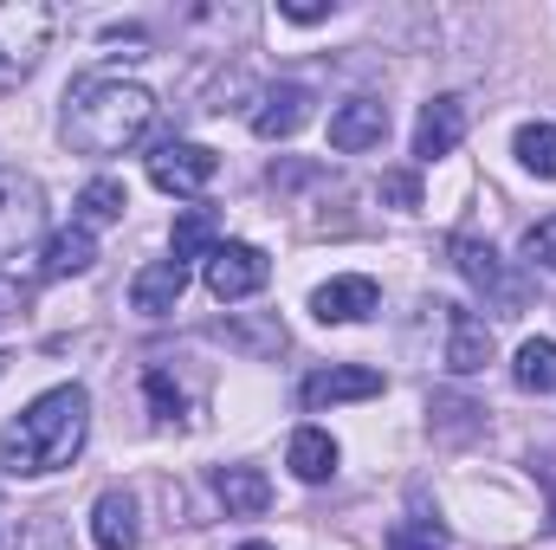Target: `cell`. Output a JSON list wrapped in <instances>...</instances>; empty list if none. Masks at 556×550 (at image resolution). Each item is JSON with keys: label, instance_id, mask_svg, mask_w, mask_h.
Returning <instances> with one entry per match:
<instances>
[{"label": "cell", "instance_id": "obj_1", "mask_svg": "<svg viewBox=\"0 0 556 550\" xmlns=\"http://www.w3.org/2000/svg\"><path fill=\"white\" fill-rule=\"evenodd\" d=\"M85 434H91V396L78 383H59L0 427V466L13 479H46L85 453Z\"/></svg>", "mask_w": 556, "mask_h": 550}, {"label": "cell", "instance_id": "obj_20", "mask_svg": "<svg viewBox=\"0 0 556 550\" xmlns=\"http://www.w3.org/2000/svg\"><path fill=\"white\" fill-rule=\"evenodd\" d=\"M124 208H130V188L117 182V175H98V182H85V195H78V227L91 234V227H111V221H124Z\"/></svg>", "mask_w": 556, "mask_h": 550}, {"label": "cell", "instance_id": "obj_26", "mask_svg": "<svg viewBox=\"0 0 556 550\" xmlns=\"http://www.w3.org/2000/svg\"><path fill=\"white\" fill-rule=\"evenodd\" d=\"M382 201H395V208H420V175H408V168L382 175Z\"/></svg>", "mask_w": 556, "mask_h": 550}, {"label": "cell", "instance_id": "obj_19", "mask_svg": "<svg viewBox=\"0 0 556 550\" xmlns=\"http://www.w3.org/2000/svg\"><path fill=\"white\" fill-rule=\"evenodd\" d=\"M285 460H291V473H298L304 486H324V479L337 473V460H343V453H337V440H330L324 427H298Z\"/></svg>", "mask_w": 556, "mask_h": 550}, {"label": "cell", "instance_id": "obj_10", "mask_svg": "<svg viewBox=\"0 0 556 550\" xmlns=\"http://www.w3.org/2000/svg\"><path fill=\"white\" fill-rule=\"evenodd\" d=\"M382 137H389V104L382 98H350V104L330 111V149L363 155V149H376Z\"/></svg>", "mask_w": 556, "mask_h": 550}, {"label": "cell", "instance_id": "obj_17", "mask_svg": "<svg viewBox=\"0 0 556 550\" xmlns=\"http://www.w3.org/2000/svg\"><path fill=\"white\" fill-rule=\"evenodd\" d=\"M168 247H175L168 260H181V266H188V260H207V253L220 247V214H214V208H181L175 227H168Z\"/></svg>", "mask_w": 556, "mask_h": 550}, {"label": "cell", "instance_id": "obj_12", "mask_svg": "<svg viewBox=\"0 0 556 550\" xmlns=\"http://www.w3.org/2000/svg\"><path fill=\"white\" fill-rule=\"evenodd\" d=\"M311 91L304 85H273L266 98H260V111H253V137H266V142H285V137H298L304 124H311Z\"/></svg>", "mask_w": 556, "mask_h": 550}, {"label": "cell", "instance_id": "obj_27", "mask_svg": "<svg viewBox=\"0 0 556 550\" xmlns=\"http://www.w3.org/2000/svg\"><path fill=\"white\" fill-rule=\"evenodd\" d=\"M389 550H440V532H433V525H402V532L389 538Z\"/></svg>", "mask_w": 556, "mask_h": 550}, {"label": "cell", "instance_id": "obj_18", "mask_svg": "<svg viewBox=\"0 0 556 550\" xmlns=\"http://www.w3.org/2000/svg\"><path fill=\"white\" fill-rule=\"evenodd\" d=\"M91 260H98V240L72 221V227H59L52 240H46V253H39V273L46 278H72V273H91Z\"/></svg>", "mask_w": 556, "mask_h": 550}, {"label": "cell", "instance_id": "obj_9", "mask_svg": "<svg viewBox=\"0 0 556 550\" xmlns=\"http://www.w3.org/2000/svg\"><path fill=\"white\" fill-rule=\"evenodd\" d=\"M369 396H382V370H363V363L317 370V376H304V389H298V402L311 414L337 409V402H369Z\"/></svg>", "mask_w": 556, "mask_h": 550}, {"label": "cell", "instance_id": "obj_5", "mask_svg": "<svg viewBox=\"0 0 556 550\" xmlns=\"http://www.w3.org/2000/svg\"><path fill=\"white\" fill-rule=\"evenodd\" d=\"M266 278H273V260H266L260 247H247V240H220V247L207 253V291H214L220 304H240V298L266 291Z\"/></svg>", "mask_w": 556, "mask_h": 550}, {"label": "cell", "instance_id": "obj_22", "mask_svg": "<svg viewBox=\"0 0 556 550\" xmlns=\"http://www.w3.org/2000/svg\"><path fill=\"white\" fill-rule=\"evenodd\" d=\"M511 149H518V162H525L531 175H544V182H556V124H525Z\"/></svg>", "mask_w": 556, "mask_h": 550}, {"label": "cell", "instance_id": "obj_4", "mask_svg": "<svg viewBox=\"0 0 556 550\" xmlns=\"http://www.w3.org/2000/svg\"><path fill=\"white\" fill-rule=\"evenodd\" d=\"M39 234H46V195H39V182L20 175V168H0V266L26 260Z\"/></svg>", "mask_w": 556, "mask_h": 550}, {"label": "cell", "instance_id": "obj_23", "mask_svg": "<svg viewBox=\"0 0 556 550\" xmlns=\"http://www.w3.org/2000/svg\"><path fill=\"white\" fill-rule=\"evenodd\" d=\"M525 260L544 266V273H556V214H544L538 227H525Z\"/></svg>", "mask_w": 556, "mask_h": 550}, {"label": "cell", "instance_id": "obj_28", "mask_svg": "<svg viewBox=\"0 0 556 550\" xmlns=\"http://www.w3.org/2000/svg\"><path fill=\"white\" fill-rule=\"evenodd\" d=\"M278 13H285V20H298V26H317V20H330V7H304V0H285Z\"/></svg>", "mask_w": 556, "mask_h": 550}, {"label": "cell", "instance_id": "obj_15", "mask_svg": "<svg viewBox=\"0 0 556 550\" xmlns=\"http://www.w3.org/2000/svg\"><path fill=\"white\" fill-rule=\"evenodd\" d=\"M214 499L227 505V518H260L273 505V479L260 466H214Z\"/></svg>", "mask_w": 556, "mask_h": 550}, {"label": "cell", "instance_id": "obj_6", "mask_svg": "<svg viewBox=\"0 0 556 550\" xmlns=\"http://www.w3.org/2000/svg\"><path fill=\"white\" fill-rule=\"evenodd\" d=\"M46 33H52V13L46 7H0V85L26 78L39 65Z\"/></svg>", "mask_w": 556, "mask_h": 550}, {"label": "cell", "instance_id": "obj_30", "mask_svg": "<svg viewBox=\"0 0 556 550\" xmlns=\"http://www.w3.org/2000/svg\"><path fill=\"white\" fill-rule=\"evenodd\" d=\"M240 550H273V545H260V538H253V545H240Z\"/></svg>", "mask_w": 556, "mask_h": 550}, {"label": "cell", "instance_id": "obj_25", "mask_svg": "<svg viewBox=\"0 0 556 550\" xmlns=\"http://www.w3.org/2000/svg\"><path fill=\"white\" fill-rule=\"evenodd\" d=\"M7 550H72V545H65L59 518H33V525H26V532H20V538H13Z\"/></svg>", "mask_w": 556, "mask_h": 550}, {"label": "cell", "instance_id": "obj_29", "mask_svg": "<svg viewBox=\"0 0 556 550\" xmlns=\"http://www.w3.org/2000/svg\"><path fill=\"white\" fill-rule=\"evenodd\" d=\"M551 532H556V479H551Z\"/></svg>", "mask_w": 556, "mask_h": 550}, {"label": "cell", "instance_id": "obj_8", "mask_svg": "<svg viewBox=\"0 0 556 550\" xmlns=\"http://www.w3.org/2000/svg\"><path fill=\"white\" fill-rule=\"evenodd\" d=\"M440 324H446V370L453 376H479L492 363V324L466 304H433Z\"/></svg>", "mask_w": 556, "mask_h": 550}, {"label": "cell", "instance_id": "obj_13", "mask_svg": "<svg viewBox=\"0 0 556 550\" xmlns=\"http://www.w3.org/2000/svg\"><path fill=\"white\" fill-rule=\"evenodd\" d=\"M142 525H137V499L124 486H104L91 505V545L98 550H137Z\"/></svg>", "mask_w": 556, "mask_h": 550}, {"label": "cell", "instance_id": "obj_7", "mask_svg": "<svg viewBox=\"0 0 556 550\" xmlns=\"http://www.w3.org/2000/svg\"><path fill=\"white\" fill-rule=\"evenodd\" d=\"M214 175H220V155L207 142H155L149 155V182L162 195H201Z\"/></svg>", "mask_w": 556, "mask_h": 550}, {"label": "cell", "instance_id": "obj_24", "mask_svg": "<svg viewBox=\"0 0 556 550\" xmlns=\"http://www.w3.org/2000/svg\"><path fill=\"white\" fill-rule=\"evenodd\" d=\"M142 389H149V409H155V421H175V414H181V389L168 383V370H149V376H142Z\"/></svg>", "mask_w": 556, "mask_h": 550}, {"label": "cell", "instance_id": "obj_21", "mask_svg": "<svg viewBox=\"0 0 556 550\" xmlns=\"http://www.w3.org/2000/svg\"><path fill=\"white\" fill-rule=\"evenodd\" d=\"M511 383L525 396H556V337H531L511 363Z\"/></svg>", "mask_w": 556, "mask_h": 550}, {"label": "cell", "instance_id": "obj_3", "mask_svg": "<svg viewBox=\"0 0 556 550\" xmlns=\"http://www.w3.org/2000/svg\"><path fill=\"white\" fill-rule=\"evenodd\" d=\"M453 260H459V273H466L472 291H485V298H492V311H498V317H518V311L531 304V278L511 273V266L498 260V247H492V240L459 234V240H453Z\"/></svg>", "mask_w": 556, "mask_h": 550}, {"label": "cell", "instance_id": "obj_16", "mask_svg": "<svg viewBox=\"0 0 556 550\" xmlns=\"http://www.w3.org/2000/svg\"><path fill=\"white\" fill-rule=\"evenodd\" d=\"M181 291H188V266L181 260H155V266H142L130 278V304H137L142 317H168L181 304Z\"/></svg>", "mask_w": 556, "mask_h": 550}, {"label": "cell", "instance_id": "obj_14", "mask_svg": "<svg viewBox=\"0 0 556 550\" xmlns=\"http://www.w3.org/2000/svg\"><path fill=\"white\" fill-rule=\"evenodd\" d=\"M459 137H466V98H433L415 124V155L420 162H440V155L459 149Z\"/></svg>", "mask_w": 556, "mask_h": 550}, {"label": "cell", "instance_id": "obj_11", "mask_svg": "<svg viewBox=\"0 0 556 550\" xmlns=\"http://www.w3.org/2000/svg\"><path fill=\"white\" fill-rule=\"evenodd\" d=\"M376 304H382V285L363 278V273H343V278H330V285L311 291V311H317L324 324H363Z\"/></svg>", "mask_w": 556, "mask_h": 550}, {"label": "cell", "instance_id": "obj_2", "mask_svg": "<svg viewBox=\"0 0 556 550\" xmlns=\"http://www.w3.org/2000/svg\"><path fill=\"white\" fill-rule=\"evenodd\" d=\"M155 98L124 78H78L65 91V142L78 155H124L149 130Z\"/></svg>", "mask_w": 556, "mask_h": 550}]
</instances>
